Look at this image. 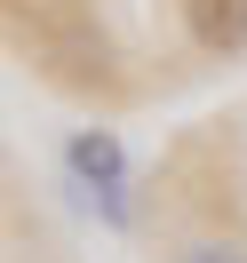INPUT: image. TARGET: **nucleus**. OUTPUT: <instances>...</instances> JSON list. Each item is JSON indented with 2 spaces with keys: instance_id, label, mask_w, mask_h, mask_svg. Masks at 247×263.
<instances>
[{
  "instance_id": "obj_3",
  "label": "nucleus",
  "mask_w": 247,
  "mask_h": 263,
  "mask_svg": "<svg viewBox=\"0 0 247 263\" xmlns=\"http://www.w3.org/2000/svg\"><path fill=\"white\" fill-rule=\"evenodd\" d=\"M176 263H247V247H239V239H192Z\"/></svg>"
},
{
  "instance_id": "obj_1",
  "label": "nucleus",
  "mask_w": 247,
  "mask_h": 263,
  "mask_svg": "<svg viewBox=\"0 0 247 263\" xmlns=\"http://www.w3.org/2000/svg\"><path fill=\"white\" fill-rule=\"evenodd\" d=\"M64 167L120 215V176H128V160H120V144H112L104 128H80V136H72V144H64Z\"/></svg>"
},
{
  "instance_id": "obj_2",
  "label": "nucleus",
  "mask_w": 247,
  "mask_h": 263,
  "mask_svg": "<svg viewBox=\"0 0 247 263\" xmlns=\"http://www.w3.org/2000/svg\"><path fill=\"white\" fill-rule=\"evenodd\" d=\"M183 32L207 56H247V0H183Z\"/></svg>"
}]
</instances>
